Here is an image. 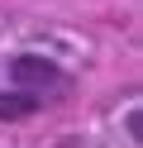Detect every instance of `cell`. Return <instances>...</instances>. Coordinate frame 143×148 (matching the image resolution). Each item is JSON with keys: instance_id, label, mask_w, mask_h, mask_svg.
Returning <instances> with one entry per match:
<instances>
[{"instance_id": "2", "label": "cell", "mask_w": 143, "mask_h": 148, "mask_svg": "<svg viewBox=\"0 0 143 148\" xmlns=\"http://www.w3.org/2000/svg\"><path fill=\"white\" fill-rule=\"evenodd\" d=\"M38 110V96H0V119H24V115H34Z\"/></svg>"}, {"instance_id": "1", "label": "cell", "mask_w": 143, "mask_h": 148, "mask_svg": "<svg viewBox=\"0 0 143 148\" xmlns=\"http://www.w3.org/2000/svg\"><path fill=\"white\" fill-rule=\"evenodd\" d=\"M10 77L19 81V86H53L57 81V67L48 58H34V53H19L14 62H10Z\"/></svg>"}]
</instances>
